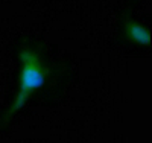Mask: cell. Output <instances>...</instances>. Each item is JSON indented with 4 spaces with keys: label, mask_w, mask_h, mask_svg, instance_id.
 <instances>
[{
    "label": "cell",
    "mask_w": 152,
    "mask_h": 143,
    "mask_svg": "<svg viewBox=\"0 0 152 143\" xmlns=\"http://www.w3.org/2000/svg\"><path fill=\"white\" fill-rule=\"evenodd\" d=\"M18 59L21 62V72H20V88L12 100L11 107L5 116V122L14 116L15 113H18L24 103L29 100V98L37 92L41 90L46 85V79H47V67L44 64L43 56L38 54L37 50H32L29 47H23L18 52Z\"/></svg>",
    "instance_id": "6da1fadb"
},
{
    "label": "cell",
    "mask_w": 152,
    "mask_h": 143,
    "mask_svg": "<svg viewBox=\"0 0 152 143\" xmlns=\"http://www.w3.org/2000/svg\"><path fill=\"white\" fill-rule=\"evenodd\" d=\"M123 32L129 41L140 46H151V31L146 29L145 26L138 24L137 21L126 18L123 23Z\"/></svg>",
    "instance_id": "7a4b0ae2"
}]
</instances>
